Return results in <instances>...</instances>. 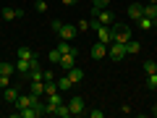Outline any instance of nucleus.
<instances>
[{"mask_svg":"<svg viewBox=\"0 0 157 118\" xmlns=\"http://www.w3.org/2000/svg\"><path fill=\"white\" fill-rule=\"evenodd\" d=\"M6 87H11V76L0 73V89H6Z\"/></svg>","mask_w":157,"mask_h":118,"instance_id":"30","label":"nucleus"},{"mask_svg":"<svg viewBox=\"0 0 157 118\" xmlns=\"http://www.w3.org/2000/svg\"><path fill=\"white\" fill-rule=\"evenodd\" d=\"M89 55H92V61H102V58H107V45H105V42H100V39H97L94 45H92Z\"/></svg>","mask_w":157,"mask_h":118,"instance_id":"7","label":"nucleus"},{"mask_svg":"<svg viewBox=\"0 0 157 118\" xmlns=\"http://www.w3.org/2000/svg\"><path fill=\"white\" fill-rule=\"evenodd\" d=\"M18 87H6L3 89V97H6V102H11V105H16V100H18Z\"/></svg>","mask_w":157,"mask_h":118,"instance_id":"13","label":"nucleus"},{"mask_svg":"<svg viewBox=\"0 0 157 118\" xmlns=\"http://www.w3.org/2000/svg\"><path fill=\"white\" fill-rule=\"evenodd\" d=\"M152 116H155V118H157V105H155V108H152Z\"/></svg>","mask_w":157,"mask_h":118,"instance_id":"33","label":"nucleus"},{"mask_svg":"<svg viewBox=\"0 0 157 118\" xmlns=\"http://www.w3.org/2000/svg\"><path fill=\"white\" fill-rule=\"evenodd\" d=\"M136 26H141V32H149V29H155L157 24H155V18H149V16H141L139 21H136Z\"/></svg>","mask_w":157,"mask_h":118,"instance_id":"16","label":"nucleus"},{"mask_svg":"<svg viewBox=\"0 0 157 118\" xmlns=\"http://www.w3.org/2000/svg\"><path fill=\"white\" fill-rule=\"evenodd\" d=\"M50 26H52V32H55V34H58L60 39H66V42H71V39H73V37L78 34L76 24H63V21H58V18H55L52 24H50Z\"/></svg>","mask_w":157,"mask_h":118,"instance_id":"1","label":"nucleus"},{"mask_svg":"<svg viewBox=\"0 0 157 118\" xmlns=\"http://www.w3.org/2000/svg\"><path fill=\"white\" fill-rule=\"evenodd\" d=\"M18 118H39L45 116V110H39V108H21V110H16Z\"/></svg>","mask_w":157,"mask_h":118,"instance_id":"10","label":"nucleus"},{"mask_svg":"<svg viewBox=\"0 0 157 118\" xmlns=\"http://www.w3.org/2000/svg\"><path fill=\"white\" fill-rule=\"evenodd\" d=\"M141 16H144V6H141V3H131L128 6V18L131 21H139Z\"/></svg>","mask_w":157,"mask_h":118,"instance_id":"11","label":"nucleus"},{"mask_svg":"<svg viewBox=\"0 0 157 118\" xmlns=\"http://www.w3.org/2000/svg\"><path fill=\"white\" fill-rule=\"evenodd\" d=\"M18 58H26V61H34V58H37V53L34 50H29V47H18Z\"/></svg>","mask_w":157,"mask_h":118,"instance_id":"23","label":"nucleus"},{"mask_svg":"<svg viewBox=\"0 0 157 118\" xmlns=\"http://www.w3.org/2000/svg\"><path fill=\"white\" fill-rule=\"evenodd\" d=\"M34 8H37V13H47V3H45V0H37Z\"/></svg>","mask_w":157,"mask_h":118,"instance_id":"28","label":"nucleus"},{"mask_svg":"<svg viewBox=\"0 0 157 118\" xmlns=\"http://www.w3.org/2000/svg\"><path fill=\"white\" fill-rule=\"evenodd\" d=\"M55 92H60V89H58V81H55V79H47V81H45V95H55Z\"/></svg>","mask_w":157,"mask_h":118,"instance_id":"22","label":"nucleus"},{"mask_svg":"<svg viewBox=\"0 0 157 118\" xmlns=\"http://www.w3.org/2000/svg\"><path fill=\"white\" fill-rule=\"evenodd\" d=\"M55 116L58 118H71V108H68V102H60V105H58Z\"/></svg>","mask_w":157,"mask_h":118,"instance_id":"20","label":"nucleus"},{"mask_svg":"<svg viewBox=\"0 0 157 118\" xmlns=\"http://www.w3.org/2000/svg\"><path fill=\"white\" fill-rule=\"evenodd\" d=\"M141 68H144L147 76H149V73H157V63L155 61H144V66H141Z\"/></svg>","mask_w":157,"mask_h":118,"instance_id":"24","label":"nucleus"},{"mask_svg":"<svg viewBox=\"0 0 157 118\" xmlns=\"http://www.w3.org/2000/svg\"><path fill=\"white\" fill-rule=\"evenodd\" d=\"M110 32H113V42H121V45H126L128 39H134V32H131V26H126V24H110Z\"/></svg>","mask_w":157,"mask_h":118,"instance_id":"2","label":"nucleus"},{"mask_svg":"<svg viewBox=\"0 0 157 118\" xmlns=\"http://www.w3.org/2000/svg\"><path fill=\"white\" fill-rule=\"evenodd\" d=\"M0 18L3 21H16V18H24L21 8H0Z\"/></svg>","mask_w":157,"mask_h":118,"instance_id":"9","label":"nucleus"},{"mask_svg":"<svg viewBox=\"0 0 157 118\" xmlns=\"http://www.w3.org/2000/svg\"><path fill=\"white\" fill-rule=\"evenodd\" d=\"M113 0H92V8H107Z\"/></svg>","mask_w":157,"mask_h":118,"instance_id":"27","label":"nucleus"},{"mask_svg":"<svg viewBox=\"0 0 157 118\" xmlns=\"http://www.w3.org/2000/svg\"><path fill=\"white\" fill-rule=\"evenodd\" d=\"M147 3H155V6H157V0H147Z\"/></svg>","mask_w":157,"mask_h":118,"instance_id":"34","label":"nucleus"},{"mask_svg":"<svg viewBox=\"0 0 157 118\" xmlns=\"http://www.w3.org/2000/svg\"><path fill=\"white\" fill-rule=\"evenodd\" d=\"M63 6H73V3H78V0H60Z\"/></svg>","mask_w":157,"mask_h":118,"instance_id":"32","label":"nucleus"},{"mask_svg":"<svg viewBox=\"0 0 157 118\" xmlns=\"http://www.w3.org/2000/svg\"><path fill=\"white\" fill-rule=\"evenodd\" d=\"M147 87H149V89H157V73H149V76H147Z\"/></svg>","mask_w":157,"mask_h":118,"instance_id":"26","label":"nucleus"},{"mask_svg":"<svg viewBox=\"0 0 157 118\" xmlns=\"http://www.w3.org/2000/svg\"><path fill=\"white\" fill-rule=\"evenodd\" d=\"M126 55H128V53H126V45H121V42H113V45H107V58H110L113 63H121Z\"/></svg>","mask_w":157,"mask_h":118,"instance_id":"4","label":"nucleus"},{"mask_svg":"<svg viewBox=\"0 0 157 118\" xmlns=\"http://www.w3.org/2000/svg\"><path fill=\"white\" fill-rule=\"evenodd\" d=\"M68 79L73 81V87L78 84V81H84V68H78V66H73L71 71H68Z\"/></svg>","mask_w":157,"mask_h":118,"instance_id":"14","label":"nucleus"},{"mask_svg":"<svg viewBox=\"0 0 157 118\" xmlns=\"http://www.w3.org/2000/svg\"><path fill=\"white\" fill-rule=\"evenodd\" d=\"M92 16H94L100 24H105V26L115 24V13H113L110 8H92Z\"/></svg>","mask_w":157,"mask_h":118,"instance_id":"5","label":"nucleus"},{"mask_svg":"<svg viewBox=\"0 0 157 118\" xmlns=\"http://www.w3.org/2000/svg\"><path fill=\"white\" fill-rule=\"evenodd\" d=\"M89 116H92V118H102V116H105V113H102L100 108H97V110H89Z\"/></svg>","mask_w":157,"mask_h":118,"instance_id":"31","label":"nucleus"},{"mask_svg":"<svg viewBox=\"0 0 157 118\" xmlns=\"http://www.w3.org/2000/svg\"><path fill=\"white\" fill-rule=\"evenodd\" d=\"M58 89H60V92H66V89H73V81L68 79V73H66V76H60V79H58Z\"/></svg>","mask_w":157,"mask_h":118,"instance_id":"18","label":"nucleus"},{"mask_svg":"<svg viewBox=\"0 0 157 118\" xmlns=\"http://www.w3.org/2000/svg\"><path fill=\"white\" fill-rule=\"evenodd\" d=\"M76 58H78V55H60V63H58V68H63V71L68 73L73 66H76Z\"/></svg>","mask_w":157,"mask_h":118,"instance_id":"12","label":"nucleus"},{"mask_svg":"<svg viewBox=\"0 0 157 118\" xmlns=\"http://www.w3.org/2000/svg\"><path fill=\"white\" fill-rule=\"evenodd\" d=\"M68 108H71V116H84L86 113V105H84V100L78 95H73L71 100H68Z\"/></svg>","mask_w":157,"mask_h":118,"instance_id":"6","label":"nucleus"},{"mask_svg":"<svg viewBox=\"0 0 157 118\" xmlns=\"http://www.w3.org/2000/svg\"><path fill=\"white\" fill-rule=\"evenodd\" d=\"M155 24H157V16H155Z\"/></svg>","mask_w":157,"mask_h":118,"instance_id":"35","label":"nucleus"},{"mask_svg":"<svg viewBox=\"0 0 157 118\" xmlns=\"http://www.w3.org/2000/svg\"><path fill=\"white\" fill-rule=\"evenodd\" d=\"M92 29L97 32V39L100 42H105V45H113V32H110V26H105V24H100L97 18H92Z\"/></svg>","mask_w":157,"mask_h":118,"instance_id":"3","label":"nucleus"},{"mask_svg":"<svg viewBox=\"0 0 157 118\" xmlns=\"http://www.w3.org/2000/svg\"><path fill=\"white\" fill-rule=\"evenodd\" d=\"M34 66H39V58H34V61H26V58H18V61H16V71H18V73H24V76H26V73L32 71Z\"/></svg>","mask_w":157,"mask_h":118,"instance_id":"8","label":"nucleus"},{"mask_svg":"<svg viewBox=\"0 0 157 118\" xmlns=\"http://www.w3.org/2000/svg\"><path fill=\"white\" fill-rule=\"evenodd\" d=\"M76 29H78V32H89V29H92V24H89V21H84V18H81V21L76 24Z\"/></svg>","mask_w":157,"mask_h":118,"instance_id":"29","label":"nucleus"},{"mask_svg":"<svg viewBox=\"0 0 157 118\" xmlns=\"http://www.w3.org/2000/svg\"><path fill=\"white\" fill-rule=\"evenodd\" d=\"M58 50H60V55H78V50L71 45V42H66V39H60V45H58Z\"/></svg>","mask_w":157,"mask_h":118,"instance_id":"15","label":"nucleus"},{"mask_svg":"<svg viewBox=\"0 0 157 118\" xmlns=\"http://www.w3.org/2000/svg\"><path fill=\"white\" fill-rule=\"evenodd\" d=\"M139 50H141V42H136V39H128V42H126V53H128V55H136Z\"/></svg>","mask_w":157,"mask_h":118,"instance_id":"19","label":"nucleus"},{"mask_svg":"<svg viewBox=\"0 0 157 118\" xmlns=\"http://www.w3.org/2000/svg\"><path fill=\"white\" fill-rule=\"evenodd\" d=\"M29 92L37 95V97H42V95H45V81H32V89H29Z\"/></svg>","mask_w":157,"mask_h":118,"instance_id":"21","label":"nucleus"},{"mask_svg":"<svg viewBox=\"0 0 157 118\" xmlns=\"http://www.w3.org/2000/svg\"><path fill=\"white\" fill-rule=\"evenodd\" d=\"M47 58H50L52 66H58V63H60V50H50V55H47Z\"/></svg>","mask_w":157,"mask_h":118,"instance_id":"25","label":"nucleus"},{"mask_svg":"<svg viewBox=\"0 0 157 118\" xmlns=\"http://www.w3.org/2000/svg\"><path fill=\"white\" fill-rule=\"evenodd\" d=\"M0 73H6V76H11V73H16V63L0 61Z\"/></svg>","mask_w":157,"mask_h":118,"instance_id":"17","label":"nucleus"}]
</instances>
